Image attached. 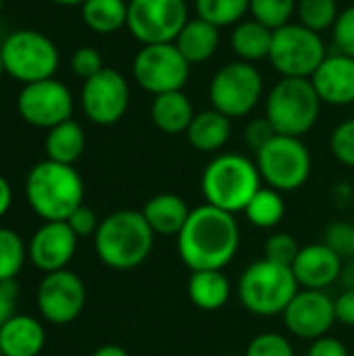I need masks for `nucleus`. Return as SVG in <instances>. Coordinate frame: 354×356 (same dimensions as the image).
Here are the masks:
<instances>
[{"mask_svg":"<svg viewBox=\"0 0 354 356\" xmlns=\"http://www.w3.org/2000/svg\"><path fill=\"white\" fill-rule=\"evenodd\" d=\"M240 248V227L232 213L211 204L192 209L177 236V254L190 271H223Z\"/></svg>","mask_w":354,"mask_h":356,"instance_id":"1","label":"nucleus"},{"mask_svg":"<svg viewBox=\"0 0 354 356\" xmlns=\"http://www.w3.org/2000/svg\"><path fill=\"white\" fill-rule=\"evenodd\" d=\"M154 246V232L142 211H117L104 217L94 234L98 259L117 271H129L146 263Z\"/></svg>","mask_w":354,"mask_h":356,"instance_id":"2","label":"nucleus"},{"mask_svg":"<svg viewBox=\"0 0 354 356\" xmlns=\"http://www.w3.org/2000/svg\"><path fill=\"white\" fill-rule=\"evenodd\" d=\"M25 196L31 211L44 221H67L83 204V181L73 165L42 161L25 179Z\"/></svg>","mask_w":354,"mask_h":356,"instance_id":"3","label":"nucleus"},{"mask_svg":"<svg viewBox=\"0 0 354 356\" xmlns=\"http://www.w3.org/2000/svg\"><path fill=\"white\" fill-rule=\"evenodd\" d=\"M257 163L244 154H219L202 171L200 188L207 204L225 213H244L252 196L263 188Z\"/></svg>","mask_w":354,"mask_h":356,"instance_id":"4","label":"nucleus"},{"mask_svg":"<svg viewBox=\"0 0 354 356\" xmlns=\"http://www.w3.org/2000/svg\"><path fill=\"white\" fill-rule=\"evenodd\" d=\"M300 286L292 267L261 259L248 265L238 282V296L242 307L257 317L284 315Z\"/></svg>","mask_w":354,"mask_h":356,"instance_id":"5","label":"nucleus"},{"mask_svg":"<svg viewBox=\"0 0 354 356\" xmlns=\"http://www.w3.org/2000/svg\"><path fill=\"white\" fill-rule=\"evenodd\" d=\"M321 113V98L311 79L284 77L273 86L267 98V119L275 134L303 138L309 134Z\"/></svg>","mask_w":354,"mask_h":356,"instance_id":"6","label":"nucleus"},{"mask_svg":"<svg viewBox=\"0 0 354 356\" xmlns=\"http://www.w3.org/2000/svg\"><path fill=\"white\" fill-rule=\"evenodd\" d=\"M4 73L17 81L33 83L54 77L58 69L56 44L35 29H17L0 46Z\"/></svg>","mask_w":354,"mask_h":356,"instance_id":"7","label":"nucleus"},{"mask_svg":"<svg viewBox=\"0 0 354 356\" xmlns=\"http://www.w3.org/2000/svg\"><path fill=\"white\" fill-rule=\"evenodd\" d=\"M257 167L263 181L277 192H294L311 177V152L300 138L275 136L257 152Z\"/></svg>","mask_w":354,"mask_h":356,"instance_id":"8","label":"nucleus"},{"mask_svg":"<svg viewBox=\"0 0 354 356\" xmlns=\"http://www.w3.org/2000/svg\"><path fill=\"white\" fill-rule=\"evenodd\" d=\"M325 56L321 35L300 23H288L273 31L269 60L284 77L311 79Z\"/></svg>","mask_w":354,"mask_h":356,"instance_id":"9","label":"nucleus"},{"mask_svg":"<svg viewBox=\"0 0 354 356\" xmlns=\"http://www.w3.org/2000/svg\"><path fill=\"white\" fill-rule=\"evenodd\" d=\"M263 96V77L252 63L223 65L211 79L209 98L215 111L230 119L246 117Z\"/></svg>","mask_w":354,"mask_h":356,"instance_id":"10","label":"nucleus"},{"mask_svg":"<svg viewBox=\"0 0 354 356\" xmlns=\"http://www.w3.org/2000/svg\"><path fill=\"white\" fill-rule=\"evenodd\" d=\"M186 0H129L127 2V29L129 33L148 44H173L188 23Z\"/></svg>","mask_w":354,"mask_h":356,"instance_id":"11","label":"nucleus"},{"mask_svg":"<svg viewBox=\"0 0 354 356\" xmlns=\"http://www.w3.org/2000/svg\"><path fill=\"white\" fill-rule=\"evenodd\" d=\"M190 63L175 44H148L134 58V79L154 96L179 92L190 77Z\"/></svg>","mask_w":354,"mask_h":356,"instance_id":"12","label":"nucleus"},{"mask_svg":"<svg viewBox=\"0 0 354 356\" xmlns=\"http://www.w3.org/2000/svg\"><path fill=\"white\" fill-rule=\"evenodd\" d=\"M17 111L25 123L42 129H52L58 123L71 119L73 94L63 81L54 77L25 83L17 96Z\"/></svg>","mask_w":354,"mask_h":356,"instance_id":"13","label":"nucleus"},{"mask_svg":"<svg viewBox=\"0 0 354 356\" xmlns=\"http://www.w3.org/2000/svg\"><path fill=\"white\" fill-rule=\"evenodd\" d=\"M35 305L44 321L52 325L73 323L86 307V286L69 269L46 273L35 292Z\"/></svg>","mask_w":354,"mask_h":356,"instance_id":"14","label":"nucleus"},{"mask_svg":"<svg viewBox=\"0 0 354 356\" xmlns=\"http://www.w3.org/2000/svg\"><path fill=\"white\" fill-rule=\"evenodd\" d=\"M129 106V86L127 79L104 67L100 73L83 81L81 88V108L86 117L96 125H115L123 119Z\"/></svg>","mask_w":354,"mask_h":356,"instance_id":"15","label":"nucleus"},{"mask_svg":"<svg viewBox=\"0 0 354 356\" xmlns=\"http://www.w3.org/2000/svg\"><path fill=\"white\" fill-rule=\"evenodd\" d=\"M286 327L300 340H319L328 336L336 319V300L325 290H298L284 311Z\"/></svg>","mask_w":354,"mask_h":356,"instance_id":"16","label":"nucleus"},{"mask_svg":"<svg viewBox=\"0 0 354 356\" xmlns=\"http://www.w3.org/2000/svg\"><path fill=\"white\" fill-rule=\"evenodd\" d=\"M77 250V236L67 221H46L29 240L27 257L35 269L54 273L67 269Z\"/></svg>","mask_w":354,"mask_h":356,"instance_id":"17","label":"nucleus"},{"mask_svg":"<svg viewBox=\"0 0 354 356\" xmlns=\"http://www.w3.org/2000/svg\"><path fill=\"white\" fill-rule=\"evenodd\" d=\"M342 271L344 261L325 242L303 246L292 263V273L303 290H328L340 282Z\"/></svg>","mask_w":354,"mask_h":356,"instance_id":"18","label":"nucleus"},{"mask_svg":"<svg viewBox=\"0 0 354 356\" xmlns=\"http://www.w3.org/2000/svg\"><path fill=\"white\" fill-rule=\"evenodd\" d=\"M321 102L344 106L354 102V58L348 54H328L311 77Z\"/></svg>","mask_w":354,"mask_h":356,"instance_id":"19","label":"nucleus"},{"mask_svg":"<svg viewBox=\"0 0 354 356\" xmlns=\"http://www.w3.org/2000/svg\"><path fill=\"white\" fill-rule=\"evenodd\" d=\"M44 344L46 330L29 315H13L0 327V356H38Z\"/></svg>","mask_w":354,"mask_h":356,"instance_id":"20","label":"nucleus"},{"mask_svg":"<svg viewBox=\"0 0 354 356\" xmlns=\"http://www.w3.org/2000/svg\"><path fill=\"white\" fill-rule=\"evenodd\" d=\"M190 213L192 209L188 207V202L171 192L152 196L142 209V215L150 225V229L154 232V236H175V238L184 229Z\"/></svg>","mask_w":354,"mask_h":356,"instance_id":"21","label":"nucleus"},{"mask_svg":"<svg viewBox=\"0 0 354 356\" xmlns=\"http://www.w3.org/2000/svg\"><path fill=\"white\" fill-rule=\"evenodd\" d=\"M190 65L209 60L219 48V27L204 19H190L173 42Z\"/></svg>","mask_w":354,"mask_h":356,"instance_id":"22","label":"nucleus"},{"mask_svg":"<svg viewBox=\"0 0 354 356\" xmlns=\"http://www.w3.org/2000/svg\"><path fill=\"white\" fill-rule=\"evenodd\" d=\"M186 134L198 152H217L232 136V119L215 108H209L194 115Z\"/></svg>","mask_w":354,"mask_h":356,"instance_id":"23","label":"nucleus"},{"mask_svg":"<svg viewBox=\"0 0 354 356\" xmlns=\"http://www.w3.org/2000/svg\"><path fill=\"white\" fill-rule=\"evenodd\" d=\"M188 296L196 309L213 313L230 302L232 284L223 271H192L188 280Z\"/></svg>","mask_w":354,"mask_h":356,"instance_id":"24","label":"nucleus"},{"mask_svg":"<svg viewBox=\"0 0 354 356\" xmlns=\"http://www.w3.org/2000/svg\"><path fill=\"white\" fill-rule=\"evenodd\" d=\"M152 123L169 136H177L188 131L192 119H194V108L190 98L179 90V92H167L161 96H154L152 100Z\"/></svg>","mask_w":354,"mask_h":356,"instance_id":"25","label":"nucleus"},{"mask_svg":"<svg viewBox=\"0 0 354 356\" xmlns=\"http://www.w3.org/2000/svg\"><path fill=\"white\" fill-rule=\"evenodd\" d=\"M271 40H273V29L250 19V21H240L234 27L230 42H232V50L240 56V60L257 63L269 58Z\"/></svg>","mask_w":354,"mask_h":356,"instance_id":"26","label":"nucleus"},{"mask_svg":"<svg viewBox=\"0 0 354 356\" xmlns=\"http://www.w3.org/2000/svg\"><path fill=\"white\" fill-rule=\"evenodd\" d=\"M46 154L48 161L54 163H63V165H73L86 148V134L81 129V125L73 119L58 123L56 127L48 129L46 136Z\"/></svg>","mask_w":354,"mask_h":356,"instance_id":"27","label":"nucleus"},{"mask_svg":"<svg viewBox=\"0 0 354 356\" xmlns=\"http://www.w3.org/2000/svg\"><path fill=\"white\" fill-rule=\"evenodd\" d=\"M83 23L102 35L115 33L127 25V2L125 0H86L81 4Z\"/></svg>","mask_w":354,"mask_h":356,"instance_id":"28","label":"nucleus"},{"mask_svg":"<svg viewBox=\"0 0 354 356\" xmlns=\"http://www.w3.org/2000/svg\"><path fill=\"white\" fill-rule=\"evenodd\" d=\"M244 215L259 229H271L280 225L286 215V202L282 192L273 188H261L244 209Z\"/></svg>","mask_w":354,"mask_h":356,"instance_id":"29","label":"nucleus"},{"mask_svg":"<svg viewBox=\"0 0 354 356\" xmlns=\"http://www.w3.org/2000/svg\"><path fill=\"white\" fill-rule=\"evenodd\" d=\"M196 15L213 25L227 27L236 25L250 13V0H194Z\"/></svg>","mask_w":354,"mask_h":356,"instance_id":"30","label":"nucleus"},{"mask_svg":"<svg viewBox=\"0 0 354 356\" xmlns=\"http://www.w3.org/2000/svg\"><path fill=\"white\" fill-rule=\"evenodd\" d=\"M25 259L27 246L23 238L10 227H0V282H15Z\"/></svg>","mask_w":354,"mask_h":356,"instance_id":"31","label":"nucleus"},{"mask_svg":"<svg viewBox=\"0 0 354 356\" xmlns=\"http://www.w3.org/2000/svg\"><path fill=\"white\" fill-rule=\"evenodd\" d=\"M296 15L300 25H305L311 31H325L334 27L340 10L336 0H298L296 2Z\"/></svg>","mask_w":354,"mask_h":356,"instance_id":"32","label":"nucleus"},{"mask_svg":"<svg viewBox=\"0 0 354 356\" xmlns=\"http://www.w3.org/2000/svg\"><path fill=\"white\" fill-rule=\"evenodd\" d=\"M298 0H250V15L269 29H280L290 23Z\"/></svg>","mask_w":354,"mask_h":356,"instance_id":"33","label":"nucleus"},{"mask_svg":"<svg viewBox=\"0 0 354 356\" xmlns=\"http://www.w3.org/2000/svg\"><path fill=\"white\" fill-rule=\"evenodd\" d=\"M300 248L303 246H298L294 236H290L286 232H277V234H271L265 240V244H263V259L280 263V265H286V267H292V263L296 261Z\"/></svg>","mask_w":354,"mask_h":356,"instance_id":"34","label":"nucleus"},{"mask_svg":"<svg viewBox=\"0 0 354 356\" xmlns=\"http://www.w3.org/2000/svg\"><path fill=\"white\" fill-rule=\"evenodd\" d=\"M244 356H294V348L286 336L277 332H265L248 342Z\"/></svg>","mask_w":354,"mask_h":356,"instance_id":"35","label":"nucleus"},{"mask_svg":"<svg viewBox=\"0 0 354 356\" xmlns=\"http://www.w3.org/2000/svg\"><path fill=\"white\" fill-rule=\"evenodd\" d=\"M323 242L342 259L348 261L354 257V225L351 221H336L325 229Z\"/></svg>","mask_w":354,"mask_h":356,"instance_id":"36","label":"nucleus"},{"mask_svg":"<svg viewBox=\"0 0 354 356\" xmlns=\"http://www.w3.org/2000/svg\"><path fill=\"white\" fill-rule=\"evenodd\" d=\"M330 148L334 152V156L354 169V119H348L344 123H340L330 138Z\"/></svg>","mask_w":354,"mask_h":356,"instance_id":"37","label":"nucleus"},{"mask_svg":"<svg viewBox=\"0 0 354 356\" xmlns=\"http://www.w3.org/2000/svg\"><path fill=\"white\" fill-rule=\"evenodd\" d=\"M71 69L77 77H81L83 81L94 77L96 73H100L104 69L102 65V56L96 48L92 46H83V48H77L71 56Z\"/></svg>","mask_w":354,"mask_h":356,"instance_id":"38","label":"nucleus"},{"mask_svg":"<svg viewBox=\"0 0 354 356\" xmlns=\"http://www.w3.org/2000/svg\"><path fill=\"white\" fill-rule=\"evenodd\" d=\"M332 29H334V42L338 46V52L354 58V4L338 15Z\"/></svg>","mask_w":354,"mask_h":356,"instance_id":"39","label":"nucleus"},{"mask_svg":"<svg viewBox=\"0 0 354 356\" xmlns=\"http://www.w3.org/2000/svg\"><path fill=\"white\" fill-rule=\"evenodd\" d=\"M275 136H277V134H275V129H273V125L269 123L267 117L250 121V123L246 125V129H244V142H246V146H248L250 150H255V154H257L265 144H269Z\"/></svg>","mask_w":354,"mask_h":356,"instance_id":"40","label":"nucleus"},{"mask_svg":"<svg viewBox=\"0 0 354 356\" xmlns=\"http://www.w3.org/2000/svg\"><path fill=\"white\" fill-rule=\"evenodd\" d=\"M67 225L73 229V234H75L77 238H86V236H94V234H96L100 221H98L96 213H94L90 207L81 204L79 209H75V211L69 215Z\"/></svg>","mask_w":354,"mask_h":356,"instance_id":"41","label":"nucleus"},{"mask_svg":"<svg viewBox=\"0 0 354 356\" xmlns=\"http://www.w3.org/2000/svg\"><path fill=\"white\" fill-rule=\"evenodd\" d=\"M17 294L19 290L15 282H0V327L15 315Z\"/></svg>","mask_w":354,"mask_h":356,"instance_id":"42","label":"nucleus"},{"mask_svg":"<svg viewBox=\"0 0 354 356\" xmlns=\"http://www.w3.org/2000/svg\"><path fill=\"white\" fill-rule=\"evenodd\" d=\"M307 356H351V355H348V348H346L340 340H336V338H332V336H323V338H319V340L311 342V348H309Z\"/></svg>","mask_w":354,"mask_h":356,"instance_id":"43","label":"nucleus"},{"mask_svg":"<svg viewBox=\"0 0 354 356\" xmlns=\"http://www.w3.org/2000/svg\"><path fill=\"white\" fill-rule=\"evenodd\" d=\"M336 319L346 327H354V288H344L336 298Z\"/></svg>","mask_w":354,"mask_h":356,"instance_id":"44","label":"nucleus"},{"mask_svg":"<svg viewBox=\"0 0 354 356\" xmlns=\"http://www.w3.org/2000/svg\"><path fill=\"white\" fill-rule=\"evenodd\" d=\"M13 204V190H10V184L6 181V177L0 175V219L8 213Z\"/></svg>","mask_w":354,"mask_h":356,"instance_id":"45","label":"nucleus"},{"mask_svg":"<svg viewBox=\"0 0 354 356\" xmlns=\"http://www.w3.org/2000/svg\"><path fill=\"white\" fill-rule=\"evenodd\" d=\"M92 356H129V355H127V350H125V348H121V346H117V344H104V346H100L98 350H94V355Z\"/></svg>","mask_w":354,"mask_h":356,"instance_id":"46","label":"nucleus"},{"mask_svg":"<svg viewBox=\"0 0 354 356\" xmlns=\"http://www.w3.org/2000/svg\"><path fill=\"white\" fill-rule=\"evenodd\" d=\"M340 280L344 282L346 288H354V257L348 259V261H344V271H342Z\"/></svg>","mask_w":354,"mask_h":356,"instance_id":"47","label":"nucleus"},{"mask_svg":"<svg viewBox=\"0 0 354 356\" xmlns=\"http://www.w3.org/2000/svg\"><path fill=\"white\" fill-rule=\"evenodd\" d=\"M54 4H61V6H81L86 0H50Z\"/></svg>","mask_w":354,"mask_h":356,"instance_id":"48","label":"nucleus"},{"mask_svg":"<svg viewBox=\"0 0 354 356\" xmlns=\"http://www.w3.org/2000/svg\"><path fill=\"white\" fill-rule=\"evenodd\" d=\"M2 73H4V63H2V52H0V77H2Z\"/></svg>","mask_w":354,"mask_h":356,"instance_id":"49","label":"nucleus"},{"mask_svg":"<svg viewBox=\"0 0 354 356\" xmlns=\"http://www.w3.org/2000/svg\"><path fill=\"white\" fill-rule=\"evenodd\" d=\"M4 8V0H0V10Z\"/></svg>","mask_w":354,"mask_h":356,"instance_id":"50","label":"nucleus"}]
</instances>
